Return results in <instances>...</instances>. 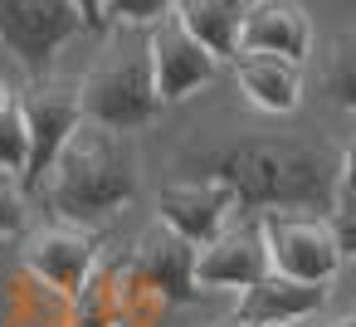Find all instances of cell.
Masks as SVG:
<instances>
[{"label":"cell","instance_id":"obj_1","mask_svg":"<svg viewBox=\"0 0 356 327\" xmlns=\"http://www.w3.org/2000/svg\"><path fill=\"white\" fill-rule=\"evenodd\" d=\"M332 166L337 161L317 137H229L191 157L195 181L225 186L239 215L322 210Z\"/></svg>","mask_w":356,"mask_h":327},{"label":"cell","instance_id":"obj_2","mask_svg":"<svg viewBox=\"0 0 356 327\" xmlns=\"http://www.w3.org/2000/svg\"><path fill=\"white\" fill-rule=\"evenodd\" d=\"M137 147L122 132H108L98 122H79L69 142L59 147L40 196L64 225L93 230L98 220L118 215L137 200Z\"/></svg>","mask_w":356,"mask_h":327},{"label":"cell","instance_id":"obj_3","mask_svg":"<svg viewBox=\"0 0 356 327\" xmlns=\"http://www.w3.org/2000/svg\"><path fill=\"white\" fill-rule=\"evenodd\" d=\"M79 88V108H83V122H98L108 132H122V137H137L142 127H152L161 118V103H156V88H152V69H147V45H132V49H108Z\"/></svg>","mask_w":356,"mask_h":327},{"label":"cell","instance_id":"obj_4","mask_svg":"<svg viewBox=\"0 0 356 327\" xmlns=\"http://www.w3.org/2000/svg\"><path fill=\"white\" fill-rule=\"evenodd\" d=\"M83 35L69 0H0V45L15 54L30 83L54 79L59 49Z\"/></svg>","mask_w":356,"mask_h":327},{"label":"cell","instance_id":"obj_5","mask_svg":"<svg viewBox=\"0 0 356 327\" xmlns=\"http://www.w3.org/2000/svg\"><path fill=\"white\" fill-rule=\"evenodd\" d=\"M259 234H264L268 273H283V278H298V283H332L346 264L322 215L268 210V215H259Z\"/></svg>","mask_w":356,"mask_h":327},{"label":"cell","instance_id":"obj_6","mask_svg":"<svg viewBox=\"0 0 356 327\" xmlns=\"http://www.w3.org/2000/svg\"><path fill=\"white\" fill-rule=\"evenodd\" d=\"M20 118H25V137H30V157H25V176H20V191L25 196H40L59 147L69 142V132L83 122V108H79V88L74 83H59V79H44V83H30L25 98H15Z\"/></svg>","mask_w":356,"mask_h":327},{"label":"cell","instance_id":"obj_7","mask_svg":"<svg viewBox=\"0 0 356 327\" xmlns=\"http://www.w3.org/2000/svg\"><path fill=\"white\" fill-rule=\"evenodd\" d=\"M98 259H103V239H98L93 230L64 225V220L30 230L25 244H20V264H25L44 288H54V293L69 298V303L83 293V283H88L93 269H98Z\"/></svg>","mask_w":356,"mask_h":327},{"label":"cell","instance_id":"obj_8","mask_svg":"<svg viewBox=\"0 0 356 327\" xmlns=\"http://www.w3.org/2000/svg\"><path fill=\"white\" fill-rule=\"evenodd\" d=\"M142 45H147V69H152V88H156V103H186L191 93H200L215 74H220V59L210 49H200L171 15L152 30H142Z\"/></svg>","mask_w":356,"mask_h":327},{"label":"cell","instance_id":"obj_9","mask_svg":"<svg viewBox=\"0 0 356 327\" xmlns=\"http://www.w3.org/2000/svg\"><path fill=\"white\" fill-rule=\"evenodd\" d=\"M195 288L200 293H239L249 283H259L268 273V254H264V234H259V215H239L229 220L205 249H195Z\"/></svg>","mask_w":356,"mask_h":327},{"label":"cell","instance_id":"obj_10","mask_svg":"<svg viewBox=\"0 0 356 327\" xmlns=\"http://www.w3.org/2000/svg\"><path fill=\"white\" fill-rule=\"evenodd\" d=\"M191 269H195V249L181 234H171L166 225L142 230L137 244H132V254H127V264H122V273L132 278V288H147L161 303H191V298H200Z\"/></svg>","mask_w":356,"mask_h":327},{"label":"cell","instance_id":"obj_11","mask_svg":"<svg viewBox=\"0 0 356 327\" xmlns=\"http://www.w3.org/2000/svg\"><path fill=\"white\" fill-rule=\"evenodd\" d=\"M234 49L239 54H268V59H288L302 69V59L312 54V20L298 0H254L239 10V30H234Z\"/></svg>","mask_w":356,"mask_h":327},{"label":"cell","instance_id":"obj_12","mask_svg":"<svg viewBox=\"0 0 356 327\" xmlns=\"http://www.w3.org/2000/svg\"><path fill=\"white\" fill-rule=\"evenodd\" d=\"M234 215H239L234 196L215 181H181V186H161L156 196V225L181 234L191 249H205Z\"/></svg>","mask_w":356,"mask_h":327},{"label":"cell","instance_id":"obj_13","mask_svg":"<svg viewBox=\"0 0 356 327\" xmlns=\"http://www.w3.org/2000/svg\"><path fill=\"white\" fill-rule=\"evenodd\" d=\"M327 308V283H298L283 273H264L259 283L239 288V303L229 312V327H259V322H302Z\"/></svg>","mask_w":356,"mask_h":327},{"label":"cell","instance_id":"obj_14","mask_svg":"<svg viewBox=\"0 0 356 327\" xmlns=\"http://www.w3.org/2000/svg\"><path fill=\"white\" fill-rule=\"evenodd\" d=\"M234 79L244 88V98L259 113H298L302 103V69L288 59H268V54H234Z\"/></svg>","mask_w":356,"mask_h":327},{"label":"cell","instance_id":"obj_15","mask_svg":"<svg viewBox=\"0 0 356 327\" xmlns=\"http://www.w3.org/2000/svg\"><path fill=\"white\" fill-rule=\"evenodd\" d=\"M171 20H176V25H181L200 49H210L220 64L239 54V49H234L239 10H234V6H225V0H176V6H171Z\"/></svg>","mask_w":356,"mask_h":327},{"label":"cell","instance_id":"obj_16","mask_svg":"<svg viewBox=\"0 0 356 327\" xmlns=\"http://www.w3.org/2000/svg\"><path fill=\"white\" fill-rule=\"evenodd\" d=\"M351 176H356V152L351 147H341L337 152V166H332V181H327V230H332V239H337V249H341V259H351V249H356V196H351Z\"/></svg>","mask_w":356,"mask_h":327},{"label":"cell","instance_id":"obj_17","mask_svg":"<svg viewBox=\"0 0 356 327\" xmlns=\"http://www.w3.org/2000/svg\"><path fill=\"white\" fill-rule=\"evenodd\" d=\"M317 83L332 98V108L356 113V35L351 30L332 35V45L322 54V69H317Z\"/></svg>","mask_w":356,"mask_h":327},{"label":"cell","instance_id":"obj_18","mask_svg":"<svg viewBox=\"0 0 356 327\" xmlns=\"http://www.w3.org/2000/svg\"><path fill=\"white\" fill-rule=\"evenodd\" d=\"M176 0H103V30H152L171 15Z\"/></svg>","mask_w":356,"mask_h":327},{"label":"cell","instance_id":"obj_19","mask_svg":"<svg viewBox=\"0 0 356 327\" xmlns=\"http://www.w3.org/2000/svg\"><path fill=\"white\" fill-rule=\"evenodd\" d=\"M25 157H30L25 118H20V108L10 103L6 113H0V176L20 186V176H25Z\"/></svg>","mask_w":356,"mask_h":327},{"label":"cell","instance_id":"obj_20","mask_svg":"<svg viewBox=\"0 0 356 327\" xmlns=\"http://www.w3.org/2000/svg\"><path fill=\"white\" fill-rule=\"evenodd\" d=\"M25 220H30L25 191H20L15 181H6V176H0V239H10V234H20V230H25Z\"/></svg>","mask_w":356,"mask_h":327},{"label":"cell","instance_id":"obj_21","mask_svg":"<svg viewBox=\"0 0 356 327\" xmlns=\"http://www.w3.org/2000/svg\"><path fill=\"white\" fill-rule=\"evenodd\" d=\"M69 6L83 20V30H103V0H69Z\"/></svg>","mask_w":356,"mask_h":327},{"label":"cell","instance_id":"obj_22","mask_svg":"<svg viewBox=\"0 0 356 327\" xmlns=\"http://www.w3.org/2000/svg\"><path fill=\"white\" fill-rule=\"evenodd\" d=\"M298 327H356V317H351V312H337V317H322V312H317V317H302Z\"/></svg>","mask_w":356,"mask_h":327},{"label":"cell","instance_id":"obj_23","mask_svg":"<svg viewBox=\"0 0 356 327\" xmlns=\"http://www.w3.org/2000/svg\"><path fill=\"white\" fill-rule=\"evenodd\" d=\"M10 103H15V93H10V83H6V79H0V113H6Z\"/></svg>","mask_w":356,"mask_h":327},{"label":"cell","instance_id":"obj_24","mask_svg":"<svg viewBox=\"0 0 356 327\" xmlns=\"http://www.w3.org/2000/svg\"><path fill=\"white\" fill-rule=\"evenodd\" d=\"M259 327H298V322H259Z\"/></svg>","mask_w":356,"mask_h":327},{"label":"cell","instance_id":"obj_25","mask_svg":"<svg viewBox=\"0 0 356 327\" xmlns=\"http://www.w3.org/2000/svg\"><path fill=\"white\" fill-rule=\"evenodd\" d=\"M225 6H234V10H244V0H225Z\"/></svg>","mask_w":356,"mask_h":327},{"label":"cell","instance_id":"obj_26","mask_svg":"<svg viewBox=\"0 0 356 327\" xmlns=\"http://www.w3.org/2000/svg\"><path fill=\"white\" fill-rule=\"evenodd\" d=\"M205 327H229V322H205Z\"/></svg>","mask_w":356,"mask_h":327},{"label":"cell","instance_id":"obj_27","mask_svg":"<svg viewBox=\"0 0 356 327\" xmlns=\"http://www.w3.org/2000/svg\"><path fill=\"white\" fill-rule=\"evenodd\" d=\"M244 6H254V0H244Z\"/></svg>","mask_w":356,"mask_h":327}]
</instances>
